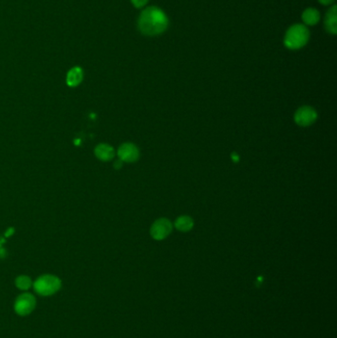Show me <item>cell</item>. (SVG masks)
I'll return each mask as SVG.
<instances>
[{"label":"cell","instance_id":"6da1fadb","mask_svg":"<svg viewBox=\"0 0 337 338\" xmlns=\"http://www.w3.org/2000/svg\"><path fill=\"white\" fill-rule=\"evenodd\" d=\"M169 20L163 10L155 6L144 9L139 17L138 27L145 36H158L168 28Z\"/></svg>","mask_w":337,"mask_h":338},{"label":"cell","instance_id":"7a4b0ae2","mask_svg":"<svg viewBox=\"0 0 337 338\" xmlns=\"http://www.w3.org/2000/svg\"><path fill=\"white\" fill-rule=\"evenodd\" d=\"M309 40V31L304 24H295L287 30L284 44L290 49H300L305 47Z\"/></svg>","mask_w":337,"mask_h":338},{"label":"cell","instance_id":"3957f363","mask_svg":"<svg viewBox=\"0 0 337 338\" xmlns=\"http://www.w3.org/2000/svg\"><path fill=\"white\" fill-rule=\"evenodd\" d=\"M35 292L42 297H49L57 294L62 288V280L51 274H44L33 283Z\"/></svg>","mask_w":337,"mask_h":338},{"label":"cell","instance_id":"277c9868","mask_svg":"<svg viewBox=\"0 0 337 338\" xmlns=\"http://www.w3.org/2000/svg\"><path fill=\"white\" fill-rule=\"evenodd\" d=\"M37 305L36 298L31 293H23L19 295L14 303V310L20 317H27L32 314Z\"/></svg>","mask_w":337,"mask_h":338},{"label":"cell","instance_id":"5b68a950","mask_svg":"<svg viewBox=\"0 0 337 338\" xmlns=\"http://www.w3.org/2000/svg\"><path fill=\"white\" fill-rule=\"evenodd\" d=\"M318 114L316 110L309 106H303L295 113V122L302 127L310 126L316 122Z\"/></svg>","mask_w":337,"mask_h":338},{"label":"cell","instance_id":"8992f818","mask_svg":"<svg viewBox=\"0 0 337 338\" xmlns=\"http://www.w3.org/2000/svg\"><path fill=\"white\" fill-rule=\"evenodd\" d=\"M172 231V224L167 219H160L153 223L150 228V235L155 241L166 239Z\"/></svg>","mask_w":337,"mask_h":338},{"label":"cell","instance_id":"52a82bcc","mask_svg":"<svg viewBox=\"0 0 337 338\" xmlns=\"http://www.w3.org/2000/svg\"><path fill=\"white\" fill-rule=\"evenodd\" d=\"M117 154L119 157V160L122 162H135L138 161L140 158V150L137 147V145L132 143H125L120 145Z\"/></svg>","mask_w":337,"mask_h":338},{"label":"cell","instance_id":"ba28073f","mask_svg":"<svg viewBox=\"0 0 337 338\" xmlns=\"http://www.w3.org/2000/svg\"><path fill=\"white\" fill-rule=\"evenodd\" d=\"M94 154L99 161H110L115 158V149L112 145L108 144H99L94 149Z\"/></svg>","mask_w":337,"mask_h":338},{"label":"cell","instance_id":"9c48e42d","mask_svg":"<svg viewBox=\"0 0 337 338\" xmlns=\"http://www.w3.org/2000/svg\"><path fill=\"white\" fill-rule=\"evenodd\" d=\"M83 69L81 66H74L66 73V84L69 87H77L83 81Z\"/></svg>","mask_w":337,"mask_h":338},{"label":"cell","instance_id":"30bf717a","mask_svg":"<svg viewBox=\"0 0 337 338\" xmlns=\"http://www.w3.org/2000/svg\"><path fill=\"white\" fill-rule=\"evenodd\" d=\"M324 27L326 31L332 35L337 34V6L333 5L326 13L324 19Z\"/></svg>","mask_w":337,"mask_h":338},{"label":"cell","instance_id":"8fae6325","mask_svg":"<svg viewBox=\"0 0 337 338\" xmlns=\"http://www.w3.org/2000/svg\"><path fill=\"white\" fill-rule=\"evenodd\" d=\"M302 19H303V22L305 23L304 25H305V26L306 25L307 26H314V25H317L320 22L321 14L315 8H307L303 12Z\"/></svg>","mask_w":337,"mask_h":338},{"label":"cell","instance_id":"7c38bea8","mask_svg":"<svg viewBox=\"0 0 337 338\" xmlns=\"http://www.w3.org/2000/svg\"><path fill=\"white\" fill-rule=\"evenodd\" d=\"M193 220L188 216H181L175 221V227L182 232H187L193 227Z\"/></svg>","mask_w":337,"mask_h":338},{"label":"cell","instance_id":"4fadbf2b","mask_svg":"<svg viewBox=\"0 0 337 338\" xmlns=\"http://www.w3.org/2000/svg\"><path fill=\"white\" fill-rule=\"evenodd\" d=\"M15 286L19 290L28 291L33 286L32 279L27 275H20L15 279Z\"/></svg>","mask_w":337,"mask_h":338},{"label":"cell","instance_id":"5bb4252c","mask_svg":"<svg viewBox=\"0 0 337 338\" xmlns=\"http://www.w3.org/2000/svg\"><path fill=\"white\" fill-rule=\"evenodd\" d=\"M131 2L136 8H143L147 4L148 0H131Z\"/></svg>","mask_w":337,"mask_h":338},{"label":"cell","instance_id":"9a60e30c","mask_svg":"<svg viewBox=\"0 0 337 338\" xmlns=\"http://www.w3.org/2000/svg\"><path fill=\"white\" fill-rule=\"evenodd\" d=\"M335 0H319V2L322 5H330L334 2Z\"/></svg>","mask_w":337,"mask_h":338},{"label":"cell","instance_id":"2e32d148","mask_svg":"<svg viewBox=\"0 0 337 338\" xmlns=\"http://www.w3.org/2000/svg\"><path fill=\"white\" fill-rule=\"evenodd\" d=\"M122 164H123V162L119 160V161H117L116 162H115L114 166H115V168H116V169H120V168L122 167Z\"/></svg>","mask_w":337,"mask_h":338}]
</instances>
